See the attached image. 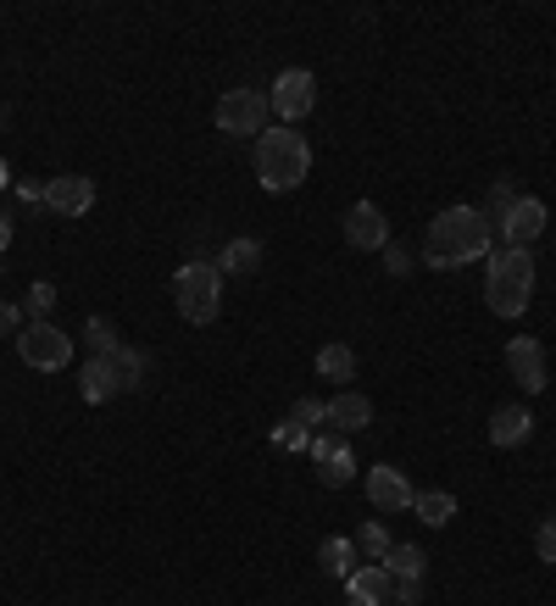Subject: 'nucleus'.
Instances as JSON below:
<instances>
[{"label":"nucleus","mask_w":556,"mask_h":606,"mask_svg":"<svg viewBox=\"0 0 556 606\" xmlns=\"http://www.w3.org/2000/svg\"><path fill=\"white\" fill-rule=\"evenodd\" d=\"M506 367H512V378H517L523 395H545V345L534 334H517L506 345Z\"/></svg>","instance_id":"9b49d317"},{"label":"nucleus","mask_w":556,"mask_h":606,"mask_svg":"<svg viewBox=\"0 0 556 606\" xmlns=\"http://www.w3.org/2000/svg\"><path fill=\"white\" fill-rule=\"evenodd\" d=\"M395 595V578L384 562H356V573L345 578V600L351 606H384Z\"/></svg>","instance_id":"2eb2a0df"},{"label":"nucleus","mask_w":556,"mask_h":606,"mask_svg":"<svg viewBox=\"0 0 556 606\" xmlns=\"http://www.w3.org/2000/svg\"><path fill=\"white\" fill-rule=\"evenodd\" d=\"M345 240H351V251H384L390 245V218L373 201H356L345 212Z\"/></svg>","instance_id":"f8f14e48"},{"label":"nucleus","mask_w":556,"mask_h":606,"mask_svg":"<svg viewBox=\"0 0 556 606\" xmlns=\"http://www.w3.org/2000/svg\"><path fill=\"white\" fill-rule=\"evenodd\" d=\"M417 595H423V578H395V600L401 606H417Z\"/></svg>","instance_id":"7c9ffc66"},{"label":"nucleus","mask_w":556,"mask_h":606,"mask_svg":"<svg viewBox=\"0 0 556 606\" xmlns=\"http://www.w3.org/2000/svg\"><path fill=\"white\" fill-rule=\"evenodd\" d=\"M273 445H284V451H312V434H306L301 423H290V417H284V423L273 428Z\"/></svg>","instance_id":"bb28decb"},{"label":"nucleus","mask_w":556,"mask_h":606,"mask_svg":"<svg viewBox=\"0 0 556 606\" xmlns=\"http://www.w3.org/2000/svg\"><path fill=\"white\" fill-rule=\"evenodd\" d=\"M412 512H417L428 528H445V523L456 517V495H451V489H417V495H412Z\"/></svg>","instance_id":"6ab92c4d"},{"label":"nucleus","mask_w":556,"mask_h":606,"mask_svg":"<svg viewBox=\"0 0 556 606\" xmlns=\"http://www.w3.org/2000/svg\"><path fill=\"white\" fill-rule=\"evenodd\" d=\"M18 356L34 367V373H62L73 362V340L57 329V323H29L18 334Z\"/></svg>","instance_id":"0eeeda50"},{"label":"nucleus","mask_w":556,"mask_h":606,"mask_svg":"<svg viewBox=\"0 0 556 606\" xmlns=\"http://www.w3.org/2000/svg\"><path fill=\"white\" fill-rule=\"evenodd\" d=\"M306 173H312V145H306L295 129L279 123V129H267V134L256 140V179H262V190H273V195L301 190Z\"/></svg>","instance_id":"7ed1b4c3"},{"label":"nucleus","mask_w":556,"mask_h":606,"mask_svg":"<svg viewBox=\"0 0 556 606\" xmlns=\"http://www.w3.org/2000/svg\"><path fill=\"white\" fill-rule=\"evenodd\" d=\"M0 251H12V218L0 212Z\"/></svg>","instance_id":"473e14b6"},{"label":"nucleus","mask_w":556,"mask_h":606,"mask_svg":"<svg viewBox=\"0 0 556 606\" xmlns=\"http://www.w3.org/2000/svg\"><path fill=\"white\" fill-rule=\"evenodd\" d=\"M84 340H90L95 356H107V351L123 345V340H118V323H107V317H90V323H84Z\"/></svg>","instance_id":"b1692460"},{"label":"nucleus","mask_w":556,"mask_h":606,"mask_svg":"<svg viewBox=\"0 0 556 606\" xmlns=\"http://www.w3.org/2000/svg\"><path fill=\"white\" fill-rule=\"evenodd\" d=\"M79 384H84V401H90V406L118 401V395H129V390L145 384V356L129 351V345H118V351H107V356H90Z\"/></svg>","instance_id":"39448f33"},{"label":"nucleus","mask_w":556,"mask_h":606,"mask_svg":"<svg viewBox=\"0 0 556 606\" xmlns=\"http://www.w3.org/2000/svg\"><path fill=\"white\" fill-rule=\"evenodd\" d=\"M7 123H12V107H7V101H0V129H7Z\"/></svg>","instance_id":"72a5a7b5"},{"label":"nucleus","mask_w":556,"mask_h":606,"mask_svg":"<svg viewBox=\"0 0 556 606\" xmlns=\"http://www.w3.org/2000/svg\"><path fill=\"white\" fill-rule=\"evenodd\" d=\"M317 373H323L328 384H351V378H356V351L340 345V340L323 345V351H317Z\"/></svg>","instance_id":"aec40b11"},{"label":"nucleus","mask_w":556,"mask_h":606,"mask_svg":"<svg viewBox=\"0 0 556 606\" xmlns=\"http://www.w3.org/2000/svg\"><path fill=\"white\" fill-rule=\"evenodd\" d=\"M23 312H29L34 323H51V312H57V290H51V284H34V290L23 295Z\"/></svg>","instance_id":"a878e982"},{"label":"nucleus","mask_w":556,"mask_h":606,"mask_svg":"<svg viewBox=\"0 0 556 606\" xmlns=\"http://www.w3.org/2000/svg\"><path fill=\"white\" fill-rule=\"evenodd\" d=\"M489 251H495V229H489V218L478 206H445L423 234V262L439 267V273H451L462 262H478Z\"/></svg>","instance_id":"f257e3e1"},{"label":"nucleus","mask_w":556,"mask_h":606,"mask_svg":"<svg viewBox=\"0 0 556 606\" xmlns=\"http://www.w3.org/2000/svg\"><path fill=\"white\" fill-rule=\"evenodd\" d=\"M317 562H323L328 578H351V573H356V539H323Z\"/></svg>","instance_id":"412c9836"},{"label":"nucleus","mask_w":556,"mask_h":606,"mask_svg":"<svg viewBox=\"0 0 556 606\" xmlns=\"http://www.w3.org/2000/svg\"><path fill=\"white\" fill-rule=\"evenodd\" d=\"M7 334H23V306L0 301V340H7Z\"/></svg>","instance_id":"c756f323"},{"label":"nucleus","mask_w":556,"mask_h":606,"mask_svg":"<svg viewBox=\"0 0 556 606\" xmlns=\"http://www.w3.org/2000/svg\"><path fill=\"white\" fill-rule=\"evenodd\" d=\"M312 462H317V478L328 489H345L356 478V456H351L345 434H312Z\"/></svg>","instance_id":"9d476101"},{"label":"nucleus","mask_w":556,"mask_h":606,"mask_svg":"<svg viewBox=\"0 0 556 606\" xmlns=\"http://www.w3.org/2000/svg\"><path fill=\"white\" fill-rule=\"evenodd\" d=\"M267 112H273V101H267L262 90H229V95L218 101L212 123H218L223 134H234V140H262V134H267Z\"/></svg>","instance_id":"423d86ee"},{"label":"nucleus","mask_w":556,"mask_h":606,"mask_svg":"<svg viewBox=\"0 0 556 606\" xmlns=\"http://www.w3.org/2000/svg\"><path fill=\"white\" fill-rule=\"evenodd\" d=\"M7 184H12V168H7V162H0V190H7Z\"/></svg>","instance_id":"f704fd0d"},{"label":"nucleus","mask_w":556,"mask_h":606,"mask_svg":"<svg viewBox=\"0 0 556 606\" xmlns=\"http://www.w3.org/2000/svg\"><path fill=\"white\" fill-rule=\"evenodd\" d=\"M290 423H301L306 434H312V428H328V401H312V395H301V401L290 406Z\"/></svg>","instance_id":"5701e85b"},{"label":"nucleus","mask_w":556,"mask_h":606,"mask_svg":"<svg viewBox=\"0 0 556 606\" xmlns=\"http://www.w3.org/2000/svg\"><path fill=\"white\" fill-rule=\"evenodd\" d=\"M545 223H550L545 201H534V195H517V201L501 212V240H506V245H517V251H528V245L545 234Z\"/></svg>","instance_id":"1a4fd4ad"},{"label":"nucleus","mask_w":556,"mask_h":606,"mask_svg":"<svg viewBox=\"0 0 556 606\" xmlns=\"http://www.w3.org/2000/svg\"><path fill=\"white\" fill-rule=\"evenodd\" d=\"M18 195L34 206V201H46V184H34V179H29V184H18Z\"/></svg>","instance_id":"2f4dec72"},{"label":"nucleus","mask_w":556,"mask_h":606,"mask_svg":"<svg viewBox=\"0 0 556 606\" xmlns=\"http://www.w3.org/2000/svg\"><path fill=\"white\" fill-rule=\"evenodd\" d=\"M384 267H390V279H406V273H412V256H406V245H384Z\"/></svg>","instance_id":"c85d7f7f"},{"label":"nucleus","mask_w":556,"mask_h":606,"mask_svg":"<svg viewBox=\"0 0 556 606\" xmlns=\"http://www.w3.org/2000/svg\"><path fill=\"white\" fill-rule=\"evenodd\" d=\"M528 434H534V412H528L523 401L489 412V445H495V451H517Z\"/></svg>","instance_id":"dca6fc26"},{"label":"nucleus","mask_w":556,"mask_h":606,"mask_svg":"<svg viewBox=\"0 0 556 606\" xmlns=\"http://www.w3.org/2000/svg\"><path fill=\"white\" fill-rule=\"evenodd\" d=\"M173 306L195 329L218 323V312H223V273H218V262H184L173 273Z\"/></svg>","instance_id":"20e7f679"},{"label":"nucleus","mask_w":556,"mask_h":606,"mask_svg":"<svg viewBox=\"0 0 556 606\" xmlns=\"http://www.w3.org/2000/svg\"><path fill=\"white\" fill-rule=\"evenodd\" d=\"M46 206H51L57 218H84V212L95 206V184H90L84 173H62V179L46 184Z\"/></svg>","instance_id":"ddd939ff"},{"label":"nucleus","mask_w":556,"mask_h":606,"mask_svg":"<svg viewBox=\"0 0 556 606\" xmlns=\"http://www.w3.org/2000/svg\"><path fill=\"white\" fill-rule=\"evenodd\" d=\"M367 423H373V401H367V395L340 390V395L328 401V428H334V434H345V440H351V434H356V428H367Z\"/></svg>","instance_id":"f3484780"},{"label":"nucleus","mask_w":556,"mask_h":606,"mask_svg":"<svg viewBox=\"0 0 556 606\" xmlns=\"http://www.w3.org/2000/svg\"><path fill=\"white\" fill-rule=\"evenodd\" d=\"M262 267V240H251V234H240V240H229L223 251H218V273L229 279V273H256Z\"/></svg>","instance_id":"a211bd4d"},{"label":"nucleus","mask_w":556,"mask_h":606,"mask_svg":"<svg viewBox=\"0 0 556 606\" xmlns=\"http://www.w3.org/2000/svg\"><path fill=\"white\" fill-rule=\"evenodd\" d=\"M534 551H539V562H550V567H556V517L534 528Z\"/></svg>","instance_id":"cd10ccee"},{"label":"nucleus","mask_w":556,"mask_h":606,"mask_svg":"<svg viewBox=\"0 0 556 606\" xmlns=\"http://www.w3.org/2000/svg\"><path fill=\"white\" fill-rule=\"evenodd\" d=\"M273 112L284 118V129L290 123H301V118H312V107H317V79L306 73V68H284L279 79H273Z\"/></svg>","instance_id":"6e6552de"},{"label":"nucleus","mask_w":556,"mask_h":606,"mask_svg":"<svg viewBox=\"0 0 556 606\" xmlns=\"http://www.w3.org/2000/svg\"><path fill=\"white\" fill-rule=\"evenodd\" d=\"M390 545H395V539H390V528H384V523H362V534H356V551H367L373 562H384V556H390Z\"/></svg>","instance_id":"393cba45"},{"label":"nucleus","mask_w":556,"mask_h":606,"mask_svg":"<svg viewBox=\"0 0 556 606\" xmlns=\"http://www.w3.org/2000/svg\"><path fill=\"white\" fill-rule=\"evenodd\" d=\"M384 567H390V578H423L428 556H423V545H390Z\"/></svg>","instance_id":"4be33fe9"},{"label":"nucleus","mask_w":556,"mask_h":606,"mask_svg":"<svg viewBox=\"0 0 556 606\" xmlns=\"http://www.w3.org/2000/svg\"><path fill=\"white\" fill-rule=\"evenodd\" d=\"M412 484H406V473L401 467H390V462H378V467H367V501L378 506V512H406L412 506Z\"/></svg>","instance_id":"4468645a"},{"label":"nucleus","mask_w":556,"mask_h":606,"mask_svg":"<svg viewBox=\"0 0 556 606\" xmlns=\"http://www.w3.org/2000/svg\"><path fill=\"white\" fill-rule=\"evenodd\" d=\"M534 295V256L517 245H501L484 256V301L495 317H523Z\"/></svg>","instance_id":"f03ea898"}]
</instances>
